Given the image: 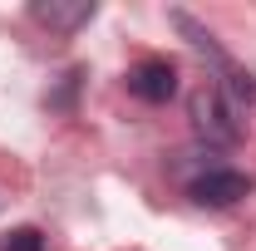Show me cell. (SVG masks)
Here are the masks:
<instances>
[{
	"mask_svg": "<svg viewBox=\"0 0 256 251\" xmlns=\"http://www.w3.org/2000/svg\"><path fill=\"white\" fill-rule=\"evenodd\" d=\"M188 197L197 207H236L242 197H252V178L236 168H207L202 178H192Z\"/></svg>",
	"mask_w": 256,
	"mask_h": 251,
	"instance_id": "obj_2",
	"label": "cell"
},
{
	"mask_svg": "<svg viewBox=\"0 0 256 251\" xmlns=\"http://www.w3.org/2000/svg\"><path fill=\"white\" fill-rule=\"evenodd\" d=\"M128 94L143 98V104H168L178 94V69L168 60H143L128 69Z\"/></svg>",
	"mask_w": 256,
	"mask_h": 251,
	"instance_id": "obj_3",
	"label": "cell"
},
{
	"mask_svg": "<svg viewBox=\"0 0 256 251\" xmlns=\"http://www.w3.org/2000/svg\"><path fill=\"white\" fill-rule=\"evenodd\" d=\"M30 15L44 25V30L74 34L79 25H89V20H94V0H34Z\"/></svg>",
	"mask_w": 256,
	"mask_h": 251,
	"instance_id": "obj_4",
	"label": "cell"
},
{
	"mask_svg": "<svg viewBox=\"0 0 256 251\" xmlns=\"http://www.w3.org/2000/svg\"><path fill=\"white\" fill-rule=\"evenodd\" d=\"M0 251H50V246H44V236L34 226H15V232L0 236Z\"/></svg>",
	"mask_w": 256,
	"mask_h": 251,
	"instance_id": "obj_5",
	"label": "cell"
},
{
	"mask_svg": "<svg viewBox=\"0 0 256 251\" xmlns=\"http://www.w3.org/2000/svg\"><path fill=\"white\" fill-rule=\"evenodd\" d=\"M192 128H197V138H207L212 148H226V143L242 138V124H236V108L226 104V89L207 84V89L192 94Z\"/></svg>",
	"mask_w": 256,
	"mask_h": 251,
	"instance_id": "obj_1",
	"label": "cell"
}]
</instances>
